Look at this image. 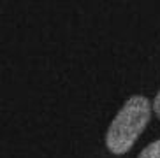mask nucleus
<instances>
[{"label": "nucleus", "instance_id": "2", "mask_svg": "<svg viewBox=\"0 0 160 158\" xmlns=\"http://www.w3.org/2000/svg\"><path fill=\"white\" fill-rule=\"evenodd\" d=\"M137 158H160V139L146 146Z\"/></svg>", "mask_w": 160, "mask_h": 158}, {"label": "nucleus", "instance_id": "3", "mask_svg": "<svg viewBox=\"0 0 160 158\" xmlns=\"http://www.w3.org/2000/svg\"><path fill=\"white\" fill-rule=\"evenodd\" d=\"M153 111H155V114L160 118V91L155 95V100H153Z\"/></svg>", "mask_w": 160, "mask_h": 158}, {"label": "nucleus", "instance_id": "1", "mask_svg": "<svg viewBox=\"0 0 160 158\" xmlns=\"http://www.w3.org/2000/svg\"><path fill=\"white\" fill-rule=\"evenodd\" d=\"M153 104L142 95H134L122 106L106 134V146L113 155H125L136 144L151 116Z\"/></svg>", "mask_w": 160, "mask_h": 158}]
</instances>
